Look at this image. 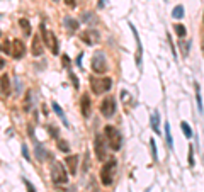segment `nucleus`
<instances>
[{
    "label": "nucleus",
    "mask_w": 204,
    "mask_h": 192,
    "mask_svg": "<svg viewBox=\"0 0 204 192\" xmlns=\"http://www.w3.org/2000/svg\"><path fill=\"white\" fill-rule=\"evenodd\" d=\"M24 185L27 187V192H36V189H34V187L31 185V182L29 180H26V179H24Z\"/></svg>",
    "instance_id": "f704fd0d"
},
{
    "label": "nucleus",
    "mask_w": 204,
    "mask_h": 192,
    "mask_svg": "<svg viewBox=\"0 0 204 192\" xmlns=\"http://www.w3.org/2000/svg\"><path fill=\"white\" fill-rule=\"evenodd\" d=\"M53 109H55V112H56V114H58L60 117H61V119H63V124H65V126H70V124H68L67 122V119H65V112H63V109H61V107H60L58 104H56V102H53Z\"/></svg>",
    "instance_id": "aec40b11"
},
{
    "label": "nucleus",
    "mask_w": 204,
    "mask_h": 192,
    "mask_svg": "<svg viewBox=\"0 0 204 192\" xmlns=\"http://www.w3.org/2000/svg\"><path fill=\"white\" fill-rule=\"evenodd\" d=\"M104 138L106 136H100V134H97L95 136V140H94V148H95V155H97V158L102 162L104 158H106V141H104Z\"/></svg>",
    "instance_id": "0eeeda50"
},
{
    "label": "nucleus",
    "mask_w": 204,
    "mask_h": 192,
    "mask_svg": "<svg viewBox=\"0 0 204 192\" xmlns=\"http://www.w3.org/2000/svg\"><path fill=\"white\" fill-rule=\"evenodd\" d=\"M184 14H185L184 5H175L174 9H172V17H174V19H182Z\"/></svg>",
    "instance_id": "dca6fc26"
},
{
    "label": "nucleus",
    "mask_w": 204,
    "mask_h": 192,
    "mask_svg": "<svg viewBox=\"0 0 204 192\" xmlns=\"http://www.w3.org/2000/svg\"><path fill=\"white\" fill-rule=\"evenodd\" d=\"M88 167H90V160H88V153H85V155H83V167H82V170L87 172Z\"/></svg>",
    "instance_id": "c756f323"
},
{
    "label": "nucleus",
    "mask_w": 204,
    "mask_h": 192,
    "mask_svg": "<svg viewBox=\"0 0 204 192\" xmlns=\"http://www.w3.org/2000/svg\"><path fill=\"white\" fill-rule=\"evenodd\" d=\"M56 145H58V148L61 150V152H65V153L70 152V145H68L65 140H58V141H56Z\"/></svg>",
    "instance_id": "bb28decb"
},
{
    "label": "nucleus",
    "mask_w": 204,
    "mask_h": 192,
    "mask_svg": "<svg viewBox=\"0 0 204 192\" xmlns=\"http://www.w3.org/2000/svg\"><path fill=\"white\" fill-rule=\"evenodd\" d=\"M10 44H12V43H10L9 39H4V41H2V53H4V54H9V53H12V50H10Z\"/></svg>",
    "instance_id": "a878e982"
},
{
    "label": "nucleus",
    "mask_w": 204,
    "mask_h": 192,
    "mask_svg": "<svg viewBox=\"0 0 204 192\" xmlns=\"http://www.w3.org/2000/svg\"><path fill=\"white\" fill-rule=\"evenodd\" d=\"M180 129H182V133L185 134V138H192V129H191V126H189L185 121L180 122Z\"/></svg>",
    "instance_id": "412c9836"
},
{
    "label": "nucleus",
    "mask_w": 204,
    "mask_h": 192,
    "mask_svg": "<svg viewBox=\"0 0 204 192\" xmlns=\"http://www.w3.org/2000/svg\"><path fill=\"white\" fill-rule=\"evenodd\" d=\"M165 138H167V145L172 150L174 148V138H172V133H170V122H165Z\"/></svg>",
    "instance_id": "f3484780"
},
{
    "label": "nucleus",
    "mask_w": 204,
    "mask_h": 192,
    "mask_svg": "<svg viewBox=\"0 0 204 192\" xmlns=\"http://www.w3.org/2000/svg\"><path fill=\"white\" fill-rule=\"evenodd\" d=\"M51 180L55 184H67L68 182V173L65 167L60 162H53L51 165Z\"/></svg>",
    "instance_id": "7ed1b4c3"
},
{
    "label": "nucleus",
    "mask_w": 204,
    "mask_h": 192,
    "mask_svg": "<svg viewBox=\"0 0 204 192\" xmlns=\"http://www.w3.org/2000/svg\"><path fill=\"white\" fill-rule=\"evenodd\" d=\"M104 136H106L111 150L117 152V150L121 148V134H119V131H117L114 126H106V128H104Z\"/></svg>",
    "instance_id": "f03ea898"
},
{
    "label": "nucleus",
    "mask_w": 204,
    "mask_h": 192,
    "mask_svg": "<svg viewBox=\"0 0 204 192\" xmlns=\"http://www.w3.org/2000/svg\"><path fill=\"white\" fill-rule=\"evenodd\" d=\"M92 15H94V14H88V12H85L82 19L85 20V22H90V20H95V19H94V17H92Z\"/></svg>",
    "instance_id": "72a5a7b5"
},
{
    "label": "nucleus",
    "mask_w": 204,
    "mask_h": 192,
    "mask_svg": "<svg viewBox=\"0 0 204 192\" xmlns=\"http://www.w3.org/2000/svg\"><path fill=\"white\" fill-rule=\"evenodd\" d=\"M158 122H160V114H158V111L151 116V128H153V131L158 133Z\"/></svg>",
    "instance_id": "5701e85b"
},
{
    "label": "nucleus",
    "mask_w": 204,
    "mask_h": 192,
    "mask_svg": "<svg viewBox=\"0 0 204 192\" xmlns=\"http://www.w3.org/2000/svg\"><path fill=\"white\" fill-rule=\"evenodd\" d=\"M9 94H10V78L4 73L2 75V95L9 97Z\"/></svg>",
    "instance_id": "ddd939ff"
},
{
    "label": "nucleus",
    "mask_w": 204,
    "mask_h": 192,
    "mask_svg": "<svg viewBox=\"0 0 204 192\" xmlns=\"http://www.w3.org/2000/svg\"><path fill=\"white\" fill-rule=\"evenodd\" d=\"M19 26L22 27L24 34H26V36H29V34H31V29H32V27H31V22H29V20H27V19H19Z\"/></svg>",
    "instance_id": "a211bd4d"
},
{
    "label": "nucleus",
    "mask_w": 204,
    "mask_h": 192,
    "mask_svg": "<svg viewBox=\"0 0 204 192\" xmlns=\"http://www.w3.org/2000/svg\"><path fill=\"white\" fill-rule=\"evenodd\" d=\"M129 29L133 31V36L136 39V46H138V53H136V65L141 66V54H143V50H141V43H140V36H138V31L135 29V26L129 22Z\"/></svg>",
    "instance_id": "9b49d317"
},
{
    "label": "nucleus",
    "mask_w": 204,
    "mask_h": 192,
    "mask_svg": "<svg viewBox=\"0 0 204 192\" xmlns=\"http://www.w3.org/2000/svg\"><path fill=\"white\" fill-rule=\"evenodd\" d=\"M90 87H92V92H94V94L100 95V94L107 92L111 87H112V80H111V78H100V80L90 78Z\"/></svg>",
    "instance_id": "39448f33"
},
{
    "label": "nucleus",
    "mask_w": 204,
    "mask_h": 192,
    "mask_svg": "<svg viewBox=\"0 0 204 192\" xmlns=\"http://www.w3.org/2000/svg\"><path fill=\"white\" fill-rule=\"evenodd\" d=\"M196 102H197V109L199 112H203V101H201V89H199V85L196 83Z\"/></svg>",
    "instance_id": "4be33fe9"
},
{
    "label": "nucleus",
    "mask_w": 204,
    "mask_h": 192,
    "mask_svg": "<svg viewBox=\"0 0 204 192\" xmlns=\"http://www.w3.org/2000/svg\"><path fill=\"white\" fill-rule=\"evenodd\" d=\"M65 165H67V168H68V173L75 175L78 170V155H68L67 158H65Z\"/></svg>",
    "instance_id": "6e6552de"
},
{
    "label": "nucleus",
    "mask_w": 204,
    "mask_h": 192,
    "mask_svg": "<svg viewBox=\"0 0 204 192\" xmlns=\"http://www.w3.org/2000/svg\"><path fill=\"white\" fill-rule=\"evenodd\" d=\"M92 70L95 73H99V75L107 71V60H106V54L102 51H97L92 56Z\"/></svg>",
    "instance_id": "20e7f679"
},
{
    "label": "nucleus",
    "mask_w": 204,
    "mask_h": 192,
    "mask_svg": "<svg viewBox=\"0 0 204 192\" xmlns=\"http://www.w3.org/2000/svg\"><path fill=\"white\" fill-rule=\"evenodd\" d=\"M24 51H26V48H24V43L20 39H14L12 41V56L15 58V60H20L22 56H24Z\"/></svg>",
    "instance_id": "1a4fd4ad"
},
{
    "label": "nucleus",
    "mask_w": 204,
    "mask_h": 192,
    "mask_svg": "<svg viewBox=\"0 0 204 192\" xmlns=\"http://www.w3.org/2000/svg\"><path fill=\"white\" fill-rule=\"evenodd\" d=\"M179 46H180L182 54H184V56H187V53H189V44H187L185 41H180V43H179Z\"/></svg>",
    "instance_id": "c85d7f7f"
},
{
    "label": "nucleus",
    "mask_w": 204,
    "mask_h": 192,
    "mask_svg": "<svg viewBox=\"0 0 204 192\" xmlns=\"http://www.w3.org/2000/svg\"><path fill=\"white\" fill-rule=\"evenodd\" d=\"M70 78H72V82H73V87H75V89H78V78L73 75V73H72V71H70Z\"/></svg>",
    "instance_id": "c9c22d12"
},
{
    "label": "nucleus",
    "mask_w": 204,
    "mask_h": 192,
    "mask_svg": "<svg viewBox=\"0 0 204 192\" xmlns=\"http://www.w3.org/2000/svg\"><path fill=\"white\" fill-rule=\"evenodd\" d=\"M174 29H175V32H177V36H180V38H184L185 32H187V29H185L184 24H175Z\"/></svg>",
    "instance_id": "393cba45"
},
{
    "label": "nucleus",
    "mask_w": 204,
    "mask_h": 192,
    "mask_svg": "<svg viewBox=\"0 0 204 192\" xmlns=\"http://www.w3.org/2000/svg\"><path fill=\"white\" fill-rule=\"evenodd\" d=\"M61 60H63V65H65V66L68 68V65H70V60H68V56H67V54H61Z\"/></svg>",
    "instance_id": "e433bc0d"
},
{
    "label": "nucleus",
    "mask_w": 204,
    "mask_h": 192,
    "mask_svg": "<svg viewBox=\"0 0 204 192\" xmlns=\"http://www.w3.org/2000/svg\"><path fill=\"white\" fill-rule=\"evenodd\" d=\"M203 20H204V17H203Z\"/></svg>",
    "instance_id": "79ce46f5"
},
{
    "label": "nucleus",
    "mask_w": 204,
    "mask_h": 192,
    "mask_svg": "<svg viewBox=\"0 0 204 192\" xmlns=\"http://www.w3.org/2000/svg\"><path fill=\"white\" fill-rule=\"evenodd\" d=\"M49 131H51V134H53V138H58V131H56V128H49Z\"/></svg>",
    "instance_id": "58836bf2"
},
{
    "label": "nucleus",
    "mask_w": 204,
    "mask_h": 192,
    "mask_svg": "<svg viewBox=\"0 0 204 192\" xmlns=\"http://www.w3.org/2000/svg\"><path fill=\"white\" fill-rule=\"evenodd\" d=\"M31 105H32V90H27L26 92V97H24V105H22L24 112H29Z\"/></svg>",
    "instance_id": "4468645a"
},
{
    "label": "nucleus",
    "mask_w": 204,
    "mask_h": 192,
    "mask_svg": "<svg viewBox=\"0 0 204 192\" xmlns=\"http://www.w3.org/2000/svg\"><path fill=\"white\" fill-rule=\"evenodd\" d=\"M65 26H67L70 31H77L78 29V20L72 19V17H65Z\"/></svg>",
    "instance_id": "6ab92c4d"
},
{
    "label": "nucleus",
    "mask_w": 204,
    "mask_h": 192,
    "mask_svg": "<svg viewBox=\"0 0 204 192\" xmlns=\"http://www.w3.org/2000/svg\"><path fill=\"white\" fill-rule=\"evenodd\" d=\"M36 155H38L39 160H44V158H46V155H44V148H43L41 145H38V148H36Z\"/></svg>",
    "instance_id": "cd10ccee"
},
{
    "label": "nucleus",
    "mask_w": 204,
    "mask_h": 192,
    "mask_svg": "<svg viewBox=\"0 0 204 192\" xmlns=\"http://www.w3.org/2000/svg\"><path fill=\"white\" fill-rule=\"evenodd\" d=\"M189 165H194V146H189Z\"/></svg>",
    "instance_id": "7c9ffc66"
},
{
    "label": "nucleus",
    "mask_w": 204,
    "mask_h": 192,
    "mask_svg": "<svg viewBox=\"0 0 204 192\" xmlns=\"http://www.w3.org/2000/svg\"><path fill=\"white\" fill-rule=\"evenodd\" d=\"M104 5H106V3H104V0H99V7H100V9H102V7H104Z\"/></svg>",
    "instance_id": "ea45409f"
},
{
    "label": "nucleus",
    "mask_w": 204,
    "mask_h": 192,
    "mask_svg": "<svg viewBox=\"0 0 204 192\" xmlns=\"http://www.w3.org/2000/svg\"><path fill=\"white\" fill-rule=\"evenodd\" d=\"M80 107H82V114L88 117L90 116V99H88V94H83L82 99H80Z\"/></svg>",
    "instance_id": "f8f14e48"
},
{
    "label": "nucleus",
    "mask_w": 204,
    "mask_h": 192,
    "mask_svg": "<svg viewBox=\"0 0 204 192\" xmlns=\"http://www.w3.org/2000/svg\"><path fill=\"white\" fill-rule=\"evenodd\" d=\"M22 155H24V158H26V160H31L29 152H27V146H26V145H22Z\"/></svg>",
    "instance_id": "473e14b6"
},
{
    "label": "nucleus",
    "mask_w": 204,
    "mask_h": 192,
    "mask_svg": "<svg viewBox=\"0 0 204 192\" xmlns=\"http://www.w3.org/2000/svg\"><path fill=\"white\" fill-rule=\"evenodd\" d=\"M31 53H32V56H41L43 53H44V46H43V43L39 39V36H34L32 38V43H31Z\"/></svg>",
    "instance_id": "9d476101"
},
{
    "label": "nucleus",
    "mask_w": 204,
    "mask_h": 192,
    "mask_svg": "<svg viewBox=\"0 0 204 192\" xmlns=\"http://www.w3.org/2000/svg\"><path fill=\"white\" fill-rule=\"evenodd\" d=\"M150 146H151V155L156 160V146H155V140H150Z\"/></svg>",
    "instance_id": "2f4dec72"
},
{
    "label": "nucleus",
    "mask_w": 204,
    "mask_h": 192,
    "mask_svg": "<svg viewBox=\"0 0 204 192\" xmlns=\"http://www.w3.org/2000/svg\"><path fill=\"white\" fill-rule=\"evenodd\" d=\"M116 165H117V162L114 160V158L102 165V168H100V182H102V185H111V184H112Z\"/></svg>",
    "instance_id": "f257e3e1"
},
{
    "label": "nucleus",
    "mask_w": 204,
    "mask_h": 192,
    "mask_svg": "<svg viewBox=\"0 0 204 192\" xmlns=\"http://www.w3.org/2000/svg\"><path fill=\"white\" fill-rule=\"evenodd\" d=\"M65 3H67L68 7H72V9H73L75 5H77V2H75V0H65Z\"/></svg>",
    "instance_id": "4c0bfd02"
},
{
    "label": "nucleus",
    "mask_w": 204,
    "mask_h": 192,
    "mask_svg": "<svg viewBox=\"0 0 204 192\" xmlns=\"http://www.w3.org/2000/svg\"><path fill=\"white\" fill-rule=\"evenodd\" d=\"M99 109H100V114L104 117H112L114 116V111H116V101H114V97H106L104 101L100 102Z\"/></svg>",
    "instance_id": "423d86ee"
},
{
    "label": "nucleus",
    "mask_w": 204,
    "mask_h": 192,
    "mask_svg": "<svg viewBox=\"0 0 204 192\" xmlns=\"http://www.w3.org/2000/svg\"><path fill=\"white\" fill-rule=\"evenodd\" d=\"M53 2H60V0H53Z\"/></svg>",
    "instance_id": "a19ab883"
},
{
    "label": "nucleus",
    "mask_w": 204,
    "mask_h": 192,
    "mask_svg": "<svg viewBox=\"0 0 204 192\" xmlns=\"http://www.w3.org/2000/svg\"><path fill=\"white\" fill-rule=\"evenodd\" d=\"M92 34H95V32H94V31H85L80 38L85 41V44H92V43H94V41H92Z\"/></svg>",
    "instance_id": "b1692460"
},
{
    "label": "nucleus",
    "mask_w": 204,
    "mask_h": 192,
    "mask_svg": "<svg viewBox=\"0 0 204 192\" xmlns=\"http://www.w3.org/2000/svg\"><path fill=\"white\" fill-rule=\"evenodd\" d=\"M49 50L53 54H58V39H56V36L51 32L49 34Z\"/></svg>",
    "instance_id": "2eb2a0df"
}]
</instances>
